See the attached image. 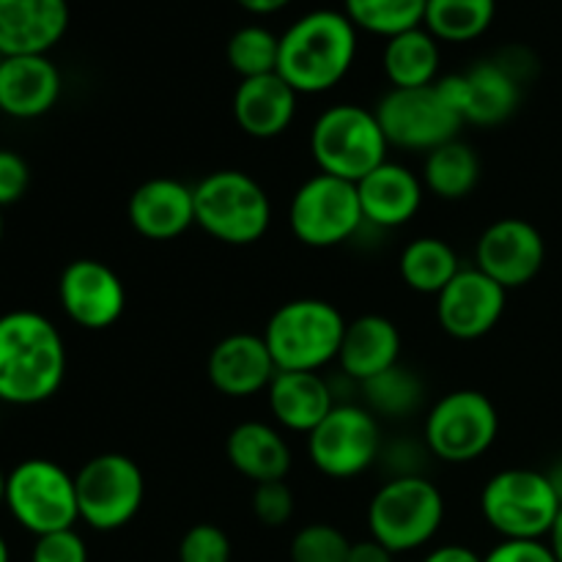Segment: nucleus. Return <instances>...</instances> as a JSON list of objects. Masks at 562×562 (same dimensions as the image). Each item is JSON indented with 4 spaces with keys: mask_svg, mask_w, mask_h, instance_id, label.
<instances>
[{
    "mask_svg": "<svg viewBox=\"0 0 562 562\" xmlns=\"http://www.w3.org/2000/svg\"><path fill=\"white\" fill-rule=\"evenodd\" d=\"M439 69H442V44L423 25L384 42L382 71L390 88L434 86L439 80Z\"/></svg>",
    "mask_w": 562,
    "mask_h": 562,
    "instance_id": "obj_27",
    "label": "nucleus"
},
{
    "mask_svg": "<svg viewBox=\"0 0 562 562\" xmlns=\"http://www.w3.org/2000/svg\"><path fill=\"white\" fill-rule=\"evenodd\" d=\"M0 64H3V55H0Z\"/></svg>",
    "mask_w": 562,
    "mask_h": 562,
    "instance_id": "obj_49",
    "label": "nucleus"
},
{
    "mask_svg": "<svg viewBox=\"0 0 562 562\" xmlns=\"http://www.w3.org/2000/svg\"><path fill=\"white\" fill-rule=\"evenodd\" d=\"M560 510L552 475L525 467L494 472L481 492V514L499 541H549Z\"/></svg>",
    "mask_w": 562,
    "mask_h": 562,
    "instance_id": "obj_3",
    "label": "nucleus"
},
{
    "mask_svg": "<svg viewBox=\"0 0 562 562\" xmlns=\"http://www.w3.org/2000/svg\"><path fill=\"white\" fill-rule=\"evenodd\" d=\"M481 176L483 165L477 151L467 140L456 137L426 154L420 179L426 192L437 195L439 201H464L481 184Z\"/></svg>",
    "mask_w": 562,
    "mask_h": 562,
    "instance_id": "obj_28",
    "label": "nucleus"
},
{
    "mask_svg": "<svg viewBox=\"0 0 562 562\" xmlns=\"http://www.w3.org/2000/svg\"><path fill=\"white\" fill-rule=\"evenodd\" d=\"M346 324L333 302L302 296L280 305L261 335L278 371L322 373L329 362H338Z\"/></svg>",
    "mask_w": 562,
    "mask_h": 562,
    "instance_id": "obj_4",
    "label": "nucleus"
},
{
    "mask_svg": "<svg viewBox=\"0 0 562 562\" xmlns=\"http://www.w3.org/2000/svg\"><path fill=\"white\" fill-rule=\"evenodd\" d=\"M445 497L423 475H393L368 503V532L398 558L428 547L442 530Z\"/></svg>",
    "mask_w": 562,
    "mask_h": 562,
    "instance_id": "obj_6",
    "label": "nucleus"
},
{
    "mask_svg": "<svg viewBox=\"0 0 562 562\" xmlns=\"http://www.w3.org/2000/svg\"><path fill=\"white\" fill-rule=\"evenodd\" d=\"M280 58V36L269 31L261 22H250L231 33L228 44H225V60H228L231 71L239 75V80H250V77L274 75L278 71Z\"/></svg>",
    "mask_w": 562,
    "mask_h": 562,
    "instance_id": "obj_33",
    "label": "nucleus"
},
{
    "mask_svg": "<svg viewBox=\"0 0 562 562\" xmlns=\"http://www.w3.org/2000/svg\"><path fill=\"white\" fill-rule=\"evenodd\" d=\"M225 459L252 486L285 481L291 464H294L291 445L283 431L272 423L261 420H245L231 428L228 439H225Z\"/></svg>",
    "mask_w": 562,
    "mask_h": 562,
    "instance_id": "obj_26",
    "label": "nucleus"
},
{
    "mask_svg": "<svg viewBox=\"0 0 562 562\" xmlns=\"http://www.w3.org/2000/svg\"><path fill=\"white\" fill-rule=\"evenodd\" d=\"M69 22V0H0V55H49Z\"/></svg>",
    "mask_w": 562,
    "mask_h": 562,
    "instance_id": "obj_20",
    "label": "nucleus"
},
{
    "mask_svg": "<svg viewBox=\"0 0 562 562\" xmlns=\"http://www.w3.org/2000/svg\"><path fill=\"white\" fill-rule=\"evenodd\" d=\"M0 428H3V401H0Z\"/></svg>",
    "mask_w": 562,
    "mask_h": 562,
    "instance_id": "obj_48",
    "label": "nucleus"
},
{
    "mask_svg": "<svg viewBox=\"0 0 562 562\" xmlns=\"http://www.w3.org/2000/svg\"><path fill=\"white\" fill-rule=\"evenodd\" d=\"M231 558H234L231 538L225 536L223 527L209 521L192 525L179 541V562H231Z\"/></svg>",
    "mask_w": 562,
    "mask_h": 562,
    "instance_id": "obj_35",
    "label": "nucleus"
},
{
    "mask_svg": "<svg viewBox=\"0 0 562 562\" xmlns=\"http://www.w3.org/2000/svg\"><path fill=\"white\" fill-rule=\"evenodd\" d=\"M267 404L274 426L307 437L338 406V401L322 373L278 371L267 390Z\"/></svg>",
    "mask_w": 562,
    "mask_h": 562,
    "instance_id": "obj_24",
    "label": "nucleus"
},
{
    "mask_svg": "<svg viewBox=\"0 0 562 562\" xmlns=\"http://www.w3.org/2000/svg\"><path fill=\"white\" fill-rule=\"evenodd\" d=\"M439 88L453 102L464 124L499 126L519 110L525 82L494 55L461 75L439 77Z\"/></svg>",
    "mask_w": 562,
    "mask_h": 562,
    "instance_id": "obj_14",
    "label": "nucleus"
},
{
    "mask_svg": "<svg viewBox=\"0 0 562 562\" xmlns=\"http://www.w3.org/2000/svg\"><path fill=\"white\" fill-rule=\"evenodd\" d=\"M31 187V165L11 148H0V209L22 201Z\"/></svg>",
    "mask_w": 562,
    "mask_h": 562,
    "instance_id": "obj_38",
    "label": "nucleus"
},
{
    "mask_svg": "<svg viewBox=\"0 0 562 562\" xmlns=\"http://www.w3.org/2000/svg\"><path fill=\"white\" fill-rule=\"evenodd\" d=\"M64 77L49 55H14L0 64V113L16 121L47 115L58 104Z\"/></svg>",
    "mask_w": 562,
    "mask_h": 562,
    "instance_id": "obj_21",
    "label": "nucleus"
},
{
    "mask_svg": "<svg viewBox=\"0 0 562 562\" xmlns=\"http://www.w3.org/2000/svg\"><path fill=\"white\" fill-rule=\"evenodd\" d=\"M549 547H552V552H554V558H558V562H562V510H560L558 521H554L552 536H549Z\"/></svg>",
    "mask_w": 562,
    "mask_h": 562,
    "instance_id": "obj_43",
    "label": "nucleus"
},
{
    "mask_svg": "<svg viewBox=\"0 0 562 562\" xmlns=\"http://www.w3.org/2000/svg\"><path fill=\"white\" fill-rule=\"evenodd\" d=\"M66 379L60 329L36 311L0 316V401L36 406L53 398Z\"/></svg>",
    "mask_w": 562,
    "mask_h": 562,
    "instance_id": "obj_1",
    "label": "nucleus"
},
{
    "mask_svg": "<svg viewBox=\"0 0 562 562\" xmlns=\"http://www.w3.org/2000/svg\"><path fill=\"white\" fill-rule=\"evenodd\" d=\"M390 143L376 113L362 104L340 102L318 113L311 126V154L318 173L357 184L387 162Z\"/></svg>",
    "mask_w": 562,
    "mask_h": 562,
    "instance_id": "obj_7",
    "label": "nucleus"
},
{
    "mask_svg": "<svg viewBox=\"0 0 562 562\" xmlns=\"http://www.w3.org/2000/svg\"><path fill=\"white\" fill-rule=\"evenodd\" d=\"M366 409L373 417H387V420H404L415 415L423 404V382L415 371L406 366H395L390 371L379 373L371 382L360 384Z\"/></svg>",
    "mask_w": 562,
    "mask_h": 562,
    "instance_id": "obj_31",
    "label": "nucleus"
},
{
    "mask_svg": "<svg viewBox=\"0 0 562 562\" xmlns=\"http://www.w3.org/2000/svg\"><path fill=\"white\" fill-rule=\"evenodd\" d=\"M344 11L351 25L379 38H393L398 33L423 25L426 0H344Z\"/></svg>",
    "mask_w": 562,
    "mask_h": 562,
    "instance_id": "obj_32",
    "label": "nucleus"
},
{
    "mask_svg": "<svg viewBox=\"0 0 562 562\" xmlns=\"http://www.w3.org/2000/svg\"><path fill=\"white\" fill-rule=\"evenodd\" d=\"M5 472H3V467H0V508H3L5 505Z\"/></svg>",
    "mask_w": 562,
    "mask_h": 562,
    "instance_id": "obj_46",
    "label": "nucleus"
},
{
    "mask_svg": "<svg viewBox=\"0 0 562 562\" xmlns=\"http://www.w3.org/2000/svg\"><path fill=\"white\" fill-rule=\"evenodd\" d=\"M390 148L434 151L456 140L464 119L453 108L439 82L426 88H390L373 108Z\"/></svg>",
    "mask_w": 562,
    "mask_h": 562,
    "instance_id": "obj_11",
    "label": "nucleus"
},
{
    "mask_svg": "<svg viewBox=\"0 0 562 562\" xmlns=\"http://www.w3.org/2000/svg\"><path fill=\"white\" fill-rule=\"evenodd\" d=\"M349 562H395V554L373 538H366V541L351 543Z\"/></svg>",
    "mask_w": 562,
    "mask_h": 562,
    "instance_id": "obj_41",
    "label": "nucleus"
},
{
    "mask_svg": "<svg viewBox=\"0 0 562 562\" xmlns=\"http://www.w3.org/2000/svg\"><path fill=\"white\" fill-rule=\"evenodd\" d=\"M499 437V412L481 390L445 393L428 409L423 442L445 464H470L486 456Z\"/></svg>",
    "mask_w": 562,
    "mask_h": 562,
    "instance_id": "obj_8",
    "label": "nucleus"
},
{
    "mask_svg": "<svg viewBox=\"0 0 562 562\" xmlns=\"http://www.w3.org/2000/svg\"><path fill=\"white\" fill-rule=\"evenodd\" d=\"M58 302L77 327L102 333L126 311V289L119 274L97 258H77L60 272Z\"/></svg>",
    "mask_w": 562,
    "mask_h": 562,
    "instance_id": "obj_16",
    "label": "nucleus"
},
{
    "mask_svg": "<svg viewBox=\"0 0 562 562\" xmlns=\"http://www.w3.org/2000/svg\"><path fill=\"white\" fill-rule=\"evenodd\" d=\"M300 93L274 71V75L239 80L234 91V121L247 137L274 140L294 124Z\"/></svg>",
    "mask_w": 562,
    "mask_h": 562,
    "instance_id": "obj_23",
    "label": "nucleus"
},
{
    "mask_svg": "<svg viewBox=\"0 0 562 562\" xmlns=\"http://www.w3.org/2000/svg\"><path fill=\"white\" fill-rule=\"evenodd\" d=\"M0 562H11L9 543H5V538H3V536H0Z\"/></svg>",
    "mask_w": 562,
    "mask_h": 562,
    "instance_id": "obj_45",
    "label": "nucleus"
},
{
    "mask_svg": "<svg viewBox=\"0 0 562 562\" xmlns=\"http://www.w3.org/2000/svg\"><path fill=\"white\" fill-rule=\"evenodd\" d=\"M398 272L406 289L417 291V294L437 296L461 272V261L445 239L417 236L401 250Z\"/></svg>",
    "mask_w": 562,
    "mask_h": 562,
    "instance_id": "obj_29",
    "label": "nucleus"
},
{
    "mask_svg": "<svg viewBox=\"0 0 562 562\" xmlns=\"http://www.w3.org/2000/svg\"><path fill=\"white\" fill-rule=\"evenodd\" d=\"M351 541L333 525H305L291 538V562H349Z\"/></svg>",
    "mask_w": 562,
    "mask_h": 562,
    "instance_id": "obj_34",
    "label": "nucleus"
},
{
    "mask_svg": "<svg viewBox=\"0 0 562 562\" xmlns=\"http://www.w3.org/2000/svg\"><path fill=\"white\" fill-rule=\"evenodd\" d=\"M135 234L148 241H173L195 225V195L184 181L157 176L137 187L126 203Z\"/></svg>",
    "mask_w": 562,
    "mask_h": 562,
    "instance_id": "obj_19",
    "label": "nucleus"
},
{
    "mask_svg": "<svg viewBox=\"0 0 562 562\" xmlns=\"http://www.w3.org/2000/svg\"><path fill=\"white\" fill-rule=\"evenodd\" d=\"M206 376L212 387L225 398H252L267 393L278 376L263 335L234 333L212 346L206 360Z\"/></svg>",
    "mask_w": 562,
    "mask_h": 562,
    "instance_id": "obj_18",
    "label": "nucleus"
},
{
    "mask_svg": "<svg viewBox=\"0 0 562 562\" xmlns=\"http://www.w3.org/2000/svg\"><path fill=\"white\" fill-rule=\"evenodd\" d=\"M362 220L376 228H401L417 217L426 198V184L412 168L401 162H382L357 181Z\"/></svg>",
    "mask_w": 562,
    "mask_h": 562,
    "instance_id": "obj_22",
    "label": "nucleus"
},
{
    "mask_svg": "<svg viewBox=\"0 0 562 562\" xmlns=\"http://www.w3.org/2000/svg\"><path fill=\"white\" fill-rule=\"evenodd\" d=\"M5 508L31 536L71 530L80 521L75 475L49 459H25L5 477Z\"/></svg>",
    "mask_w": 562,
    "mask_h": 562,
    "instance_id": "obj_9",
    "label": "nucleus"
},
{
    "mask_svg": "<svg viewBox=\"0 0 562 562\" xmlns=\"http://www.w3.org/2000/svg\"><path fill=\"white\" fill-rule=\"evenodd\" d=\"M360 31L340 9H313L280 33L278 75L300 97L333 91L357 60Z\"/></svg>",
    "mask_w": 562,
    "mask_h": 562,
    "instance_id": "obj_2",
    "label": "nucleus"
},
{
    "mask_svg": "<svg viewBox=\"0 0 562 562\" xmlns=\"http://www.w3.org/2000/svg\"><path fill=\"white\" fill-rule=\"evenodd\" d=\"M401 340L398 327L393 318L366 313L346 324L344 344L338 351V366L351 382L366 384L379 373L390 371L401 362Z\"/></svg>",
    "mask_w": 562,
    "mask_h": 562,
    "instance_id": "obj_25",
    "label": "nucleus"
},
{
    "mask_svg": "<svg viewBox=\"0 0 562 562\" xmlns=\"http://www.w3.org/2000/svg\"><path fill=\"white\" fill-rule=\"evenodd\" d=\"M382 453L379 420L357 404H338L311 434L307 456L322 475L351 481L376 464Z\"/></svg>",
    "mask_w": 562,
    "mask_h": 562,
    "instance_id": "obj_13",
    "label": "nucleus"
},
{
    "mask_svg": "<svg viewBox=\"0 0 562 562\" xmlns=\"http://www.w3.org/2000/svg\"><path fill=\"white\" fill-rule=\"evenodd\" d=\"M250 508L256 521H261L263 527H283L289 525L291 516H294V492L289 488L285 481H269L258 483L252 488Z\"/></svg>",
    "mask_w": 562,
    "mask_h": 562,
    "instance_id": "obj_36",
    "label": "nucleus"
},
{
    "mask_svg": "<svg viewBox=\"0 0 562 562\" xmlns=\"http://www.w3.org/2000/svg\"><path fill=\"white\" fill-rule=\"evenodd\" d=\"M483 562H558L549 541H499L483 554Z\"/></svg>",
    "mask_w": 562,
    "mask_h": 562,
    "instance_id": "obj_39",
    "label": "nucleus"
},
{
    "mask_svg": "<svg viewBox=\"0 0 562 562\" xmlns=\"http://www.w3.org/2000/svg\"><path fill=\"white\" fill-rule=\"evenodd\" d=\"M294 0H236L239 9H245L247 14L252 16H269V14H278L283 11L285 5H291Z\"/></svg>",
    "mask_w": 562,
    "mask_h": 562,
    "instance_id": "obj_42",
    "label": "nucleus"
},
{
    "mask_svg": "<svg viewBox=\"0 0 562 562\" xmlns=\"http://www.w3.org/2000/svg\"><path fill=\"white\" fill-rule=\"evenodd\" d=\"M420 562H483L481 554L461 543H445V547L431 549Z\"/></svg>",
    "mask_w": 562,
    "mask_h": 562,
    "instance_id": "obj_40",
    "label": "nucleus"
},
{
    "mask_svg": "<svg viewBox=\"0 0 562 562\" xmlns=\"http://www.w3.org/2000/svg\"><path fill=\"white\" fill-rule=\"evenodd\" d=\"M497 16V0H426L423 27L439 44H470L486 36Z\"/></svg>",
    "mask_w": 562,
    "mask_h": 562,
    "instance_id": "obj_30",
    "label": "nucleus"
},
{
    "mask_svg": "<svg viewBox=\"0 0 562 562\" xmlns=\"http://www.w3.org/2000/svg\"><path fill=\"white\" fill-rule=\"evenodd\" d=\"M31 562H88V547L80 532L58 530L38 536L31 549Z\"/></svg>",
    "mask_w": 562,
    "mask_h": 562,
    "instance_id": "obj_37",
    "label": "nucleus"
},
{
    "mask_svg": "<svg viewBox=\"0 0 562 562\" xmlns=\"http://www.w3.org/2000/svg\"><path fill=\"white\" fill-rule=\"evenodd\" d=\"M552 481H554V486H558V492H560V497H562V459H560V464L554 467V472H552Z\"/></svg>",
    "mask_w": 562,
    "mask_h": 562,
    "instance_id": "obj_44",
    "label": "nucleus"
},
{
    "mask_svg": "<svg viewBox=\"0 0 562 562\" xmlns=\"http://www.w3.org/2000/svg\"><path fill=\"white\" fill-rule=\"evenodd\" d=\"M195 225L231 247L256 245L272 225V201L245 170H214L195 187Z\"/></svg>",
    "mask_w": 562,
    "mask_h": 562,
    "instance_id": "obj_5",
    "label": "nucleus"
},
{
    "mask_svg": "<svg viewBox=\"0 0 562 562\" xmlns=\"http://www.w3.org/2000/svg\"><path fill=\"white\" fill-rule=\"evenodd\" d=\"M80 521L97 532L124 530L143 508L146 475L126 453H99L75 475Z\"/></svg>",
    "mask_w": 562,
    "mask_h": 562,
    "instance_id": "obj_10",
    "label": "nucleus"
},
{
    "mask_svg": "<svg viewBox=\"0 0 562 562\" xmlns=\"http://www.w3.org/2000/svg\"><path fill=\"white\" fill-rule=\"evenodd\" d=\"M547 263V241L525 217H499L488 225L475 245V267L503 285L521 289L541 274Z\"/></svg>",
    "mask_w": 562,
    "mask_h": 562,
    "instance_id": "obj_15",
    "label": "nucleus"
},
{
    "mask_svg": "<svg viewBox=\"0 0 562 562\" xmlns=\"http://www.w3.org/2000/svg\"><path fill=\"white\" fill-rule=\"evenodd\" d=\"M366 225L357 184L316 173L296 187L289 203V228L305 247L327 250L349 241Z\"/></svg>",
    "mask_w": 562,
    "mask_h": 562,
    "instance_id": "obj_12",
    "label": "nucleus"
},
{
    "mask_svg": "<svg viewBox=\"0 0 562 562\" xmlns=\"http://www.w3.org/2000/svg\"><path fill=\"white\" fill-rule=\"evenodd\" d=\"M508 291L494 283L477 267H461V272L437 294V322L450 338H486L505 316Z\"/></svg>",
    "mask_w": 562,
    "mask_h": 562,
    "instance_id": "obj_17",
    "label": "nucleus"
},
{
    "mask_svg": "<svg viewBox=\"0 0 562 562\" xmlns=\"http://www.w3.org/2000/svg\"><path fill=\"white\" fill-rule=\"evenodd\" d=\"M3 228H5V225H3V209H0V241H3Z\"/></svg>",
    "mask_w": 562,
    "mask_h": 562,
    "instance_id": "obj_47",
    "label": "nucleus"
}]
</instances>
